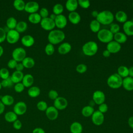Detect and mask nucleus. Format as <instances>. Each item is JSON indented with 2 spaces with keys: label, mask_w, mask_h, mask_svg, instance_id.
<instances>
[{
  "label": "nucleus",
  "mask_w": 133,
  "mask_h": 133,
  "mask_svg": "<svg viewBox=\"0 0 133 133\" xmlns=\"http://www.w3.org/2000/svg\"><path fill=\"white\" fill-rule=\"evenodd\" d=\"M63 10H64V8L63 5L59 3H57L55 4L52 8L53 14H55L57 16L61 15L63 11Z\"/></svg>",
  "instance_id": "nucleus-39"
},
{
  "label": "nucleus",
  "mask_w": 133,
  "mask_h": 133,
  "mask_svg": "<svg viewBox=\"0 0 133 133\" xmlns=\"http://www.w3.org/2000/svg\"><path fill=\"white\" fill-rule=\"evenodd\" d=\"M89 104H89V105H90V106H91V107H93L95 105V103L94 102V101L92 100L90 101Z\"/></svg>",
  "instance_id": "nucleus-63"
},
{
  "label": "nucleus",
  "mask_w": 133,
  "mask_h": 133,
  "mask_svg": "<svg viewBox=\"0 0 133 133\" xmlns=\"http://www.w3.org/2000/svg\"><path fill=\"white\" fill-rule=\"evenodd\" d=\"M121 77L125 78L129 76L128 68L125 65H121L117 69V73Z\"/></svg>",
  "instance_id": "nucleus-34"
},
{
  "label": "nucleus",
  "mask_w": 133,
  "mask_h": 133,
  "mask_svg": "<svg viewBox=\"0 0 133 133\" xmlns=\"http://www.w3.org/2000/svg\"><path fill=\"white\" fill-rule=\"evenodd\" d=\"M45 52L48 56H51L55 52V47L54 45L48 43L47 44L45 48Z\"/></svg>",
  "instance_id": "nucleus-40"
},
{
  "label": "nucleus",
  "mask_w": 133,
  "mask_h": 133,
  "mask_svg": "<svg viewBox=\"0 0 133 133\" xmlns=\"http://www.w3.org/2000/svg\"><path fill=\"white\" fill-rule=\"evenodd\" d=\"M18 63V62L16 61L14 59H11L8 61L7 62V66L10 69H15L16 66Z\"/></svg>",
  "instance_id": "nucleus-52"
},
{
  "label": "nucleus",
  "mask_w": 133,
  "mask_h": 133,
  "mask_svg": "<svg viewBox=\"0 0 133 133\" xmlns=\"http://www.w3.org/2000/svg\"><path fill=\"white\" fill-rule=\"evenodd\" d=\"M10 77L9 72L6 68H3L0 69V77L3 79H7Z\"/></svg>",
  "instance_id": "nucleus-41"
},
{
  "label": "nucleus",
  "mask_w": 133,
  "mask_h": 133,
  "mask_svg": "<svg viewBox=\"0 0 133 133\" xmlns=\"http://www.w3.org/2000/svg\"><path fill=\"white\" fill-rule=\"evenodd\" d=\"M41 94L40 88L35 86H31L28 90V95L32 98H36L38 97Z\"/></svg>",
  "instance_id": "nucleus-28"
},
{
  "label": "nucleus",
  "mask_w": 133,
  "mask_h": 133,
  "mask_svg": "<svg viewBox=\"0 0 133 133\" xmlns=\"http://www.w3.org/2000/svg\"><path fill=\"white\" fill-rule=\"evenodd\" d=\"M24 86L22 83V82H20L17 84H15L14 86V90L16 92L20 93L22 92L24 89Z\"/></svg>",
  "instance_id": "nucleus-46"
},
{
  "label": "nucleus",
  "mask_w": 133,
  "mask_h": 133,
  "mask_svg": "<svg viewBox=\"0 0 133 133\" xmlns=\"http://www.w3.org/2000/svg\"><path fill=\"white\" fill-rule=\"evenodd\" d=\"M54 21L55 26L60 29L64 28L67 25V19L66 17L62 14L57 16Z\"/></svg>",
  "instance_id": "nucleus-15"
},
{
  "label": "nucleus",
  "mask_w": 133,
  "mask_h": 133,
  "mask_svg": "<svg viewBox=\"0 0 133 133\" xmlns=\"http://www.w3.org/2000/svg\"><path fill=\"white\" fill-rule=\"evenodd\" d=\"M106 49L111 54H116L121 49V45L120 44L113 40L107 44Z\"/></svg>",
  "instance_id": "nucleus-16"
},
{
  "label": "nucleus",
  "mask_w": 133,
  "mask_h": 133,
  "mask_svg": "<svg viewBox=\"0 0 133 133\" xmlns=\"http://www.w3.org/2000/svg\"><path fill=\"white\" fill-rule=\"evenodd\" d=\"M39 8V6L38 3L35 1H29L25 3L24 10L30 14L36 12Z\"/></svg>",
  "instance_id": "nucleus-13"
},
{
  "label": "nucleus",
  "mask_w": 133,
  "mask_h": 133,
  "mask_svg": "<svg viewBox=\"0 0 133 133\" xmlns=\"http://www.w3.org/2000/svg\"><path fill=\"white\" fill-rule=\"evenodd\" d=\"M113 39H114V41L121 44L125 43L127 41V37L124 33L119 32L114 34Z\"/></svg>",
  "instance_id": "nucleus-26"
},
{
  "label": "nucleus",
  "mask_w": 133,
  "mask_h": 133,
  "mask_svg": "<svg viewBox=\"0 0 133 133\" xmlns=\"http://www.w3.org/2000/svg\"><path fill=\"white\" fill-rule=\"evenodd\" d=\"M102 55H103V57H105V58H108V57H109L110 56L111 53H110L108 50L105 49V50H104L103 51V52H102Z\"/></svg>",
  "instance_id": "nucleus-57"
},
{
  "label": "nucleus",
  "mask_w": 133,
  "mask_h": 133,
  "mask_svg": "<svg viewBox=\"0 0 133 133\" xmlns=\"http://www.w3.org/2000/svg\"><path fill=\"white\" fill-rule=\"evenodd\" d=\"M40 24L41 27L46 31H51L55 28V21L51 19L49 17L42 19Z\"/></svg>",
  "instance_id": "nucleus-8"
},
{
  "label": "nucleus",
  "mask_w": 133,
  "mask_h": 133,
  "mask_svg": "<svg viewBox=\"0 0 133 133\" xmlns=\"http://www.w3.org/2000/svg\"><path fill=\"white\" fill-rule=\"evenodd\" d=\"M37 108L41 111H45L48 108L47 103L44 101H40L36 104Z\"/></svg>",
  "instance_id": "nucleus-42"
},
{
  "label": "nucleus",
  "mask_w": 133,
  "mask_h": 133,
  "mask_svg": "<svg viewBox=\"0 0 133 133\" xmlns=\"http://www.w3.org/2000/svg\"><path fill=\"white\" fill-rule=\"evenodd\" d=\"M87 70V66L86 64L81 63L78 64L76 67V71L79 73H84L86 72Z\"/></svg>",
  "instance_id": "nucleus-45"
},
{
  "label": "nucleus",
  "mask_w": 133,
  "mask_h": 133,
  "mask_svg": "<svg viewBox=\"0 0 133 133\" xmlns=\"http://www.w3.org/2000/svg\"><path fill=\"white\" fill-rule=\"evenodd\" d=\"M45 114L47 117L50 121H54L56 119L59 115L58 110L54 106L48 107L45 111Z\"/></svg>",
  "instance_id": "nucleus-14"
},
{
  "label": "nucleus",
  "mask_w": 133,
  "mask_h": 133,
  "mask_svg": "<svg viewBox=\"0 0 133 133\" xmlns=\"http://www.w3.org/2000/svg\"><path fill=\"white\" fill-rule=\"evenodd\" d=\"M48 97L50 99L54 100L56 99L59 97L58 92L56 90H54V89H51V90H49V91L48 92Z\"/></svg>",
  "instance_id": "nucleus-48"
},
{
  "label": "nucleus",
  "mask_w": 133,
  "mask_h": 133,
  "mask_svg": "<svg viewBox=\"0 0 133 133\" xmlns=\"http://www.w3.org/2000/svg\"><path fill=\"white\" fill-rule=\"evenodd\" d=\"M5 119L8 123H14L18 119V115L14 111H8L4 115Z\"/></svg>",
  "instance_id": "nucleus-29"
},
{
  "label": "nucleus",
  "mask_w": 133,
  "mask_h": 133,
  "mask_svg": "<svg viewBox=\"0 0 133 133\" xmlns=\"http://www.w3.org/2000/svg\"><path fill=\"white\" fill-rule=\"evenodd\" d=\"M100 23L96 20H92L90 23L89 28L94 33H98L100 30Z\"/></svg>",
  "instance_id": "nucleus-36"
},
{
  "label": "nucleus",
  "mask_w": 133,
  "mask_h": 133,
  "mask_svg": "<svg viewBox=\"0 0 133 133\" xmlns=\"http://www.w3.org/2000/svg\"><path fill=\"white\" fill-rule=\"evenodd\" d=\"M28 28V24L24 21H20L17 22L15 30L19 33L24 32Z\"/></svg>",
  "instance_id": "nucleus-37"
},
{
  "label": "nucleus",
  "mask_w": 133,
  "mask_h": 133,
  "mask_svg": "<svg viewBox=\"0 0 133 133\" xmlns=\"http://www.w3.org/2000/svg\"><path fill=\"white\" fill-rule=\"evenodd\" d=\"M128 124L129 126L133 129V116H130L128 119Z\"/></svg>",
  "instance_id": "nucleus-56"
},
{
  "label": "nucleus",
  "mask_w": 133,
  "mask_h": 133,
  "mask_svg": "<svg viewBox=\"0 0 133 133\" xmlns=\"http://www.w3.org/2000/svg\"><path fill=\"white\" fill-rule=\"evenodd\" d=\"M20 38V33L15 29L9 30L6 32V40L11 44L16 43Z\"/></svg>",
  "instance_id": "nucleus-7"
},
{
  "label": "nucleus",
  "mask_w": 133,
  "mask_h": 133,
  "mask_svg": "<svg viewBox=\"0 0 133 133\" xmlns=\"http://www.w3.org/2000/svg\"><path fill=\"white\" fill-rule=\"evenodd\" d=\"M122 86L127 91L133 90V78L128 76L123 78Z\"/></svg>",
  "instance_id": "nucleus-20"
},
{
  "label": "nucleus",
  "mask_w": 133,
  "mask_h": 133,
  "mask_svg": "<svg viewBox=\"0 0 133 133\" xmlns=\"http://www.w3.org/2000/svg\"><path fill=\"white\" fill-rule=\"evenodd\" d=\"M115 19L120 23H125L127 21V15L125 12L122 10L118 11L115 15Z\"/></svg>",
  "instance_id": "nucleus-27"
},
{
  "label": "nucleus",
  "mask_w": 133,
  "mask_h": 133,
  "mask_svg": "<svg viewBox=\"0 0 133 133\" xmlns=\"http://www.w3.org/2000/svg\"><path fill=\"white\" fill-rule=\"evenodd\" d=\"M129 70V76L133 78V66L128 68Z\"/></svg>",
  "instance_id": "nucleus-59"
},
{
  "label": "nucleus",
  "mask_w": 133,
  "mask_h": 133,
  "mask_svg": "<svg viewBox=\"0 0 133 133\" xmlns=\"http://www.w3.org/2000/svg\"><path fill=\"white\" fill-rule=\"evenodd\" d=\"M113 34L111 31L106 29H100L97 33V37L98 39L102 43H109L113 39Z\"/></svg>",
  "instance_id": "nucleus-5"
},
{
  "label": "nucleus",
  "mask_w": 133,
  "mask_h": 133,
  "mask_svg": "<svg viewBox=\"0 0 133 133\" xmlns=\"http://www.w3.org/2000/svg\"><path fill=\"white\" fill-rule=\"evenodd\" d=\"M65 37V35L63 31L60 30H52L48 33L47 38L49 43L54 45L63 41Z\"/></svg>",
  "instance_id": "nucleus-1"
},
{
  "label": "nucleus",
  "mask_w": 133,
  "mask_h": 133,
  "mask_svg": "<svg viewBox=\"0 0 133 133\" xmlns=\"http://www.w3.org/2000/svg\"><path fill=\"white\" fill-rule=\"evenodd\" d=\"M70 130L71 133H82L83 126L79 122H74L70 126Z\"/></svg>",
  "instance_id": "nucleus-25"
},
{
  "label": "nucleus",
  "mask_w": 133,
  "mask_h": 133,
  "mask_svg": "<svg viewBox=\"0 0 133 133\" xmlns=\"http://www.w3.org/2000/svg\"><path fill=\"white\" fill-rule=\"evenodd\" d=\"M27 110V105L23 101H19L14 106L13 111L17 115H22L25 113Z\"/></svg>",
  "instance_id": "nucleus-10"
},
{
  "label": "nucleus",
  "mask_w": 133,
  "mask_h": 133,
  "mask_svg": "<svg viewBox=\"0 0 133 133\" xmlns=\"http://www.w3.org/2000/svg\"><path fill=\"white\" fill-rule=\"evenodd\" d=\"M68 18L70 22L73 24H77L81 21V17L76 11L71 12L68 15Z\"/></svg>",
  "instance_id": "nucleus-22"
},
{
  "label": "nucleus",
  "mask_w": 133,
  "mask_h": 133,
  "mask_svg": "<svg viewBox=\"0 0 133 133\" xmlns=\"http://www.w3.org/2000/svg\"><path fill=\"white\" fill-rule=\"evenodd\" d=\"M24 66L23 65L22 63L21 62H20V63H18L16 66V71H21L24 69Z\"/></svg>",
  "instance_id": "nucleus-55"
},
{
  "label": "nucleus",
  "mask_w": 133,
  "mask_h": 133,
  "mask_svg": "<svg viewBox=\"0 0 133 133\" xmlns=\"http://www.w3.org/2000/svg\"><path fill=\"white\" fill-rule=\"evenodd\" d=\"M32 133H45V131L41 127H36L33 130Z\"/></svg>",
  "instance_id": "nucleus-54"
},
{
  "label": "nucleus",
  "mask_w": 133,
  "mask_h": 133,
  "mask_svg": "<svg viewBox=\"0 0 133 133\" xmlns=\"http://www.w3.org/2000/svg\"><path fill=\"white\" fill-rule=\"evenodd\" d=\"M39 14L40 16L41 17L42 19L47 18V17H48L49 11L46 8L43 7L40 9Z\"/></svg>",
  "instance_id": "nucleus-49"
},
{
  "label": "nucleus",
  "mask_w": 133,
  "mask_h": 133,
  "mask_svg": "<svg viewBox=\"0 0 133 133\" xmlns=\"http://www.w3.org/2000/svg\"><path fill=\"white\" fill-rule=\"evenodd\" d=\"M2 85H1V83L0 82V90L2 89Z\"/></svg>",
  "instance_id": "nucleus-64"
},
{
  "label": "nucleus",
  "mask_w": 133,
  "mask_h": 133,
  "mask_svg": "<svg viewBox=\"0 0 133 133\" xmlns=\"http://www.w3.org/2000/svg\"><path fill=\"white\" fill-rule=\"evenodd\" d=\"M123 29L124 33L127 36L133 35V21L131 20H127L124 23Z\"/></svg>",
  "instance_id": "nucleus-17"
},
{
  "label": "nucleus",
  "mask_w": 133,
  "mask_h": 133,
  "mask_svg": "<svg viewBox=\"0 0 133 133\" xmlns=\"http://www.w3.org/2000/svg\"><path fill=\"white\" fill-rule=\"evenodd\" d=\"M21 42L23 46L29 47L33 45L35 40L32 36L30 35H25L22 37Z\"/></svg>",
  "instance_id": "nucleus-18"
},
{
  "label": "nucleus",
  "mask_w": 133,
  "mask_h": 133,
  "mask_svg": "<svg viewBox=\"0 0 133 133\" xmlns=\"http://www.w3.org/2000/svg\"><path fill=\"white\" fill-rule=\"evenodd\" d=\"M95 111L94 107H92L90 105H86L82 109V114L85 117H88L91 116L92 114Z\"/></svg>",
  "instance_id": "nucleus-31"
},
{
  "label": "nucleus",
  "mask_w": 133,
  "mask_h": 133,
  "mask_svg": "<svg viewBox=\"0 0 133 133\" xmlns=\"http://www.w3.org/2000/svg\"><path fill=\"white\" fill-rule=\"evenodd\" d=\"M6 37V31L5 30L0 27V43H3Z\"/></svg>",
  "instance_id": "nucleus-50"
},
{
  "label": "nucleus",
  "mask_w": 133,
  "mask_h": 133,
  "mask_svg": "<svg viewBox=\"0 0 133 133\" xmlns=\"http://www.w3.org/2000/svg\"><path fill=\"white\" fill-rule=\"evenodd\" d=\"M114 19L113 13L109 10H103L99 12L96 20L103 25H109L112 23Z\"/></svg>",
  "instance_id": "nucleus-2"
},
{
  "label": "nucleus",
  "mask_w": 133,
  "mask_h": 133,
  "mask_svg": "<svg viewBox=\"0 0 133 133\" xmlns=\"http://www.w3.org/2000/svg\"><path fill=\"white\" fill-rule=\"evenodd\" d=\"M24 76V74L21 71H15L11 76H10V78L13 82L14 84H17L22 82L23 77Z\"/></svg>",
  "instance_id": "nucleus-21"
},
{
  "label": "nucleus",
  "mask_w": 133,
  "mask_h": 133,
  "mask_svg": "<svg viewBox=\"0 0 133 133\" xmlns=\"http://www.w3.org/2000/svg\"><path fill=\"white\" fill-rule=\"evenodd\" d=\"M4 53V49L2 46L0 45V57H1Z\"/></svg>",
  "instance_id": "nucleus-62"
},
{
  "label": "nucleus",
  "mask_w": 133,
  "mask_h": 133,
  "mask_svg": "<svg viewBox=\"0 0 133 133\" xmlns=\"http://www.w3.org/2000/svg\"><path fill=\"white\" fill-rule=\"evenodd\" d=\"M66 9L71 12L75 11L78 7V1L76 0H68L65 3Z\"/></svg>",
  "instance_id": "nucleus-23"
},
{
  "label": "nucleus",
  "mask_w": 133,
  "mask_h": 133,
  "mask_svg": "<svg viewBox=\"0 0 133 133\" xmlns=\"http://www.w3.org/2000/svg\"><path fill=\"white\" fill-rule=\"evenodd\" d=\"M104 121V116L103 113L98 110L95 111L91 115V121L96 126L101 125Z\"/></svg>",
  "instance_id": "nucleus-9"
},
{
  "label": "nucleus",
  "mask_w": 133,
  "mask_h": 133,
  "mask_svg": "<svg viewBox=\"0 0 133 133\" xmlns=\"http://www.w3.org/2000/svg\"><path fill=\"white\" fill-rule=\"evenodd\" d=\"M1 85L2 87H11L14 84L10 78V77H9L7 79H3L2 82H1Z\"/></svg>",
  "instance_id": "nucleus-43"
},
{
  "label": "nucleus",
  "mask_w": 133,
  "mask_h": 133,
  "mask_svg": "<svg viewBox=\"0 0 133 133\" xmlns=\"http://www.w3.org/2000/svg\"><path fill=\"white\" fill-rule=\"evenodd\" d=\"M72 46L71 44L68 42H64L60 45L58 48V51L61 55H66L68 54L71 50Z\"/></svg>",
  "instance_id": "nucleus-19"
},
{
  "label": "nucleus",
  "mask_w": 133,
  "mask_h": 133,
  "mask_svg": "<svg viewBox=\"0 0 133 133\" xmlns=\"http://www.w3.org/2000/svg\"><path fill=\"white\" fill-rule=\"evenodd\" d=\"M22 123L19 119H17L13 123V127L16 130H19L22 127Z\"/></svg>",
  "instance_id": "nucleus-53"
},
{
  "label": "nucleus",
  "mask_w": 133,
  "mask_h": 133,
  "mask_svg": "<svg viewBox=\"0 0 133 133\" xmlns=\"http://www.w3.org/2000/svg\"><path fill=\"white\" fill-rule=\"evenodd\" d=\"M105 100V96L104 93L99 90L95 91L92 95V100L95 104L100 105L104 103Z\"/></svg>",
  "instance_id": "nucleus-11"
},
{
  "label": "nucleus",
  "mask_w": 133,
  "mask_h": 133,
  "mask_svg": "<svg viewBox=\"0 0 133 133\" xmlns=\"http://www.w3.org/2000/svg\"><path fill=\"white\" fill-rule=\"evenodd\" d=\"M42 18L37 12L30 14L28 16V20L32 23L37 24L41 22Z\"/></svg>",
  "instance_id": "nucleus-32"
},
{
  "label": "nucleus",
  "mask_w": 133,
  "mask_h": 133,
  "mask_svg": "<svg viewBox=\"0 0 133 133\" xmlns=\"http://www.w3.org/2000/svg\"><path fill=\"white\" fill-rule=\"evenodd\" d=\"M56 17H57V15H56L54 14H51V15H50L49 18H50L51 19H52V20H53L54 21V20H55Z\"/></svg>",
  "instance_id": "nucleus-61"
},
{
  "label": "nucleus",
  "mask_w": 133,
  "mask_h": 133,
  "mask_svg": "<svg viewBox=\"0 0 133 133\" xmlns=\"http://www.w3.org/2000/svg\"><path fill=\"white\" fill-rule=\"evenodd\" d=\"M78 4L79 6L84 9H87L90 6V2L88 0L83 1V0H78Z\"/></svg>",
  "instance_id": "nucleus-47"
},
{
  "label": "nucleus",
  "mask_w": 133,
  "mask_h": 133,
  "mask_svg": "<svg viewBox=\"0 0 133 133\" xmlns=\"http://www.w3.org/2000/svg\"><path fill=\"white\" fill-rule=\"evenodd\" d=\"M34 83V77L31 74H26L24 75L22 80V83L25 87H30Z\"/></svg>",
  "instance_id": "nucleus-24"
},
{
  "label": "nucleus",
  "mask_w": 133,
  "mask_h": 133,
  "mask_svg": "<svg viewBox=\"0 0 133 133\" xmlns=\"http://www.w3.org/2000/svg\"><path fill=\"white\" fill-rule=\"evenodd\" d=\"M108 107L106 103H103L99 105L98 111L101 112L102 113L104 114L106 113L108 111Z\"/></svg>",
  "instance_id": "nucleus-51"
},
{
  "label": "nucleus",
  "mask_w": 133,
  "mask_h": 133,
  "mask_svg": "<svg viewBox=\"0 0 133 133\" xmlns=\"http://www.w3.org/2000/svg\"><path fill=\"white\" fill-rule=\"evenodd\" d=\"M109 30L114 35L119 32L120 26L117 23H111L110 24V29Z\"/></svg>",
  "instance_id": "nucleus-44"
},
{
  "label": "nucleus",
  "mask_w": 133,
  "mask_h": 133,
  "mask_svg": "<svg viewBox=\"0 0 133 133\" xmlns=\"http://www.w3.org/2000/svg\"><path fill=\"white\" fill-rule=\"evenodd\" d=\"M5 108V106L4 105V104L0 101V115H1L3 112H4Z\"/></svg>",
  "instance_id": "nucleus-58"
},
{
  "label": "nucleus",
  "mask_w": 133,
  "mask_h": 133,
  "mask_svg": "<svg viewBox=\"0 0 133 133\" xmlns=\"http://www.w3.org/2000/svg\"><path fill=\"white\" fill-rule=\"evenodd\" d=\"M98 50V44L94 41H88L82 46L83 52L87 56L90 57L94 56L97 52Z\"/></svg>",
  "instance_id": "nucleus-3"
},
{
  "label": "nucleus",
  "mask_w": 133,
  "mask_h": 133,
  "mask_svg": "<svg viewBox=\"0 0 133 133\" xmlns=\"http://www.w3.org/2000/svg\"><path fill=\"white\" fill-rule=\"evenodd\" d=\"M13 5L16 10L22 11L24 10L25 3L23 0H15L13 3Z\"/></svg>",
  "instance_id": "nucleus-38"
},
{
  "label": "nucleus",
  "mask_w": 133,
  "mask_h": 133,
  "mask_svg": "<svg viewBox=\"0 0 133 133\" xmlns=\"http://www.w3.org/2000/svg\"><path fill=\"white\" fill-rule=\"evenodd\" d=\"M17 20L14 17H9L6 20V26L9 30L15 29L17 24Z\"/></svg>",
  "instance_id": "nucleus-35"
},
{
  "label": "nucleus",
  "mask_w": 133,
  "mask_h": 133,
  "mask_svg": "<svg viewBox=\"0 0 133 133\" xmlns=\"http://www.w3.org/2000/svg\"><path fill=\"white\" fill-rule=\"evenodd\" d=\"M26 52L25 50L21 47L15 48L12 52V59L17 62H22V61L26 57Z\"/></svg>",
  "instance_id": "nucleus-6"
},
{
  "label": "nucleus",
  "mask_w": 133,
  "mask_h": 133,
  "mask_svg": "<svg viewBox=\"0 0 133 133\" xmlns=\"http://www.w3.org/2000/svg\"><path fill=\"white\" fill-rule=\"evenodd\" d=\"M123 78L117 73L111 75L107 79L108 85L112 89H118L122 86Z\"/></svg>",
  "instance_id": "nucleus-4"
},
{
  "label": "nucleus",
  "mask_w": 133,
  "mask_h": 133,
  "mask_svg": "<svg viewBox=\"0 0 133 133\" xmlns=\"http://www.w3.org/2000/svg\"><path fill=\"white\" fill-rule=\"evenodd\" d=\"M98 14H99V12H98V11H97V10H94V11H92L91 12V16H92L93 17L96 18V17H97Z\"/></svg>",
  "instance_id": "nucleus-60"
},
{
  "label": "nucleus",
  "mask_w": 133,
  "mask_h": 133,
  "mask_svg": "<svg viewBox=\"0 0 133 133\" xmlns=\"http://www.w3.org/2000/svg\"><path fill=\"white\" fill-rule=\"evenodd\" d=\"M25 68L31 69L35 65V61L32 57H26L21 62Z\"/></svg>",
  "instance_id": "nucleus-30"
},
{
  "label": "nucleus",
  "mask_w": 133,
  "mask_h": 133,
  "mask_svg": "<svg viewBox=\"0 0 133 133\" xmlns=\"http://www.w3.org/2000/svg\"><path fill=\"white\" fill-rule=\"evenodd\" d=\"M1 102L5 106L11 105L14 103V98L11 95H5L1 98Z\"/></svg>",
  "instance_id": "nucleus-33"
},
{
  "label": "nucleus",
  "mask_w": 133,
  "mask_h": 133,
  "mask_svg": "<svg viewBox=\"0 0 133 133\" xmlns=\"http://www.w3.org/2000/svg\"><path fill=\"white\" fill-rule=\"evenodd\" d=\"M68 104L67 100L63 97H58L54 100V107L58 110H63L65 109Z\"/></svg>",
  "instance_id": "nucleus-12"
}]
</instances>
